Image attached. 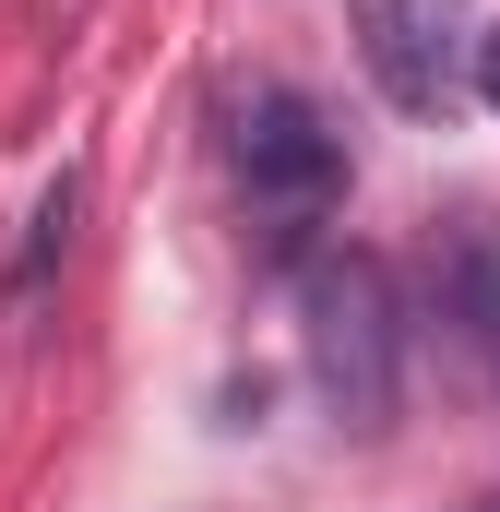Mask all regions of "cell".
<instances>
[{
  "instance_id": "cell-2",
  "label": "cell",
  "mask_w": 500,
  "mask_h": 512,
  "mask_svg": "<svg viewBox=\"0 0 500 512\" xmlns=\"http://www.w3.org/2000/svg\"><path fill=\"white\" fill-rule=\"evenodd\" d=\"M227 167H239L250 215H262L274 239H298V227H322V215L346 203V131L322 120L310 96H286V84L227 96Z\"/></svg>"
},
{
  "instance_id": "cell-5",
  "label": "cell",
  "mask_w": 500,
  "mask_h": 512,
  "mask_svg": "<svg viewBox=\"0 0 500 512\" xmlns=\"http://www.w3.org/2000/svg\"><path fill=\"white\" fill-rule=\"evenodd\" d=\"M477 96H489V108H500V24H489V36H477Z\"/></svg>"
},
{
  "instance_id": "cell-1",
  "label": "cell",
  "mask_w": 500,
  "mask_h": 512,
  "mask_svg": "<svg viewBox=\"0 0 500 512\" xmlns=\"http://www.w3.org/2000/svg\"><path fill=\"white\" fill-rule=\"evenodd\" d=\"M298 358H310V393L334 405V429H358V441L393 429L405 322H393V274L370 251H310L298 262Z\"/></svg>"
},
{
  "instance_id": "cell-3",
  "label": "cell",
  "mask_w": 500,
  "mask_h": 512,
  "mask_svg": "<svg viewBox=\"0 0 500 512\" xmlns=\"http://www.w3.org/2000/svg\"><path fill=\"white\" fill-rule=\"evenodd\" d=\"M358 60L405 120H441L477 72V0H358Z\"/></svg>"
},
{
  "instance_id": "cell-6",
  "label": "cell",
  "mask_w": 500,
  "mask_h": 512,
  "mask_svg": "<svg viewBox=\"0 0 500 512\" xmlns=\"http://www.w3.org/2000/svg\"><path fill=\"white\" fill-rule=\"evenodd\" d=\"M477 512H500V489H489V501H477Z\"/></svg>"
},
{
  "instance_id": "cell-4",
  "label": "cell",
  "mask_w": 500,
  "mask_h": 512,
  "mask_svg": "<svg viewBox=\"0 0 500 512\" xmlns=\"http://www.w3.org/2000/svg\"><path fill=\"white\" fill-rule=\"evenodd\" d=\"M429 298H441V322L500 370V227H489V215L441 227V251H429Z\"/></svg>"
}]
</instances>
